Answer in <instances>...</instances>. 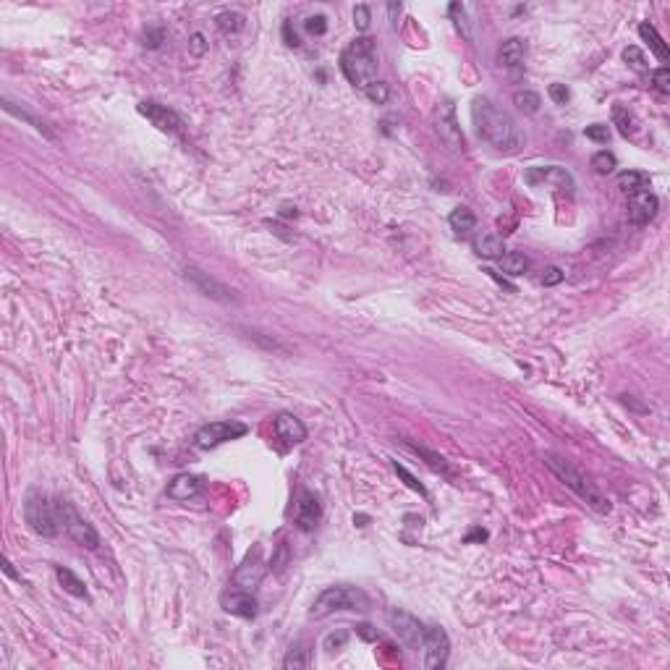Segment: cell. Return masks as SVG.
<instances>
[{"label":"cell","mask_w":670,"mask_h":670,"mask_svg":"<svg viewBox=\"0 0 670 670\" xmlns=\"http://www.w3.org/2000/svg\"><path fill=\"white\" fill-rule=\"evenodd\" d=\"M472 118H474L479 139H485L497 152H516L524 144V134H521L519 123L511 118V113L497 108L490 98H474Z\"/></svg>","instance_id":"6da1fadb"},{"label":"cell","mask_w":670,"mask_h":670,"mask_svg":"<svg viewBox=\"0 0 670 670\" xmlns=\"http://www.w3.org/2000/svg\"><path fill=\"white\" fill-rule=\"evenodd\" d=\"M545 466L555 474L558 482H563V485L571 490L573 495L579 497V500H584L592 511H597V513H610V508H613L610 500H607V497L602 495L592 482H589V476L582 474V469H576L568 458L547 453L545 455Z\"/></svg>","instance_id":"7a4b0ae2"},{"label":"cell","mask_w":670,"mask_h":670,"mask_svg":"<svg viewBox=\"0 0 670 670\" xmlns=\"http://www.w3.org/2000/svg\"><path fill=\"white\" fill-rule=\"evenodd\" d=\"M341 71L361 92L372 81H377V47H375V40L372 37H357L354 42L348 45L346 50L341 53Z\"/></svg>","instance_id":"3957f363"},{"label":"cell","mask_w":670,"mask_h":670,"mask_svg":"<svg viewBox=\"0 0 670 670\" xmlns=\"http://www.w3.org/2000/svg\"><path fill=\"white\" fill-rule=\"evenodd\" d=\"M367 605L369 597L359 586L338 584V586H327L317 595V600L312 602V610H309V618L320 621V618L333 616L338 610H364Z\"/></svg>","instance_id":"277c9868"},{"label":"cell","mask_w":670,"mask_h":670,"mask_svg":"<svg viewBox=\"0 0 670 670\" xmlns=\"http://www.w3.org/2000/svg\"><path fill=\"white\" fill-rule=\"evenodd\" d=\"M55 513H58V521L63 524L65 534H68L76 545H81V547H87V550H98L100 534L68 500H58V503H55Z\"/></svg>","instance_id":"5b68a950"},{"label":"cell","mask_w":670,"mask_h":670,"mask_svg":"<svg viewBox=\"0 0 670 670\" xmlns=\"http://www.w3.org/2000/svg\"><path fill=\"white\" fill-rule=\"evenodd\" d=\"M24 521L29 524V529L40 537H55L58 534V513L55 506L42 492H29L24 500Z\"/></svg>","instance_id":"8992f818"},{"label":"cell","mask_w":670,"mask_h":670,"mask_svg":"<svg viewBox=\"0 0 670 670\" xmlns=\"http://www.w3.org/2000/svg\"><path fill=\"white\" fill-rule=\"evenodd\" d=\"M388 623H390L393 634L398 637V641L403 644V647L422 649L424 631H427V628H424L422 623L416 621V618L411 616L409 610H403V607H390V610H388Z\"/></svg>","instance_id":"52a82bcc"},{"label":"cell","mask_w":670,"mask_h":670,"mask_svg":"<svg viewBox=\"0 0 670 670\" xmlns=\"http://www.w3.org/2000/svg\"><path fill=\"white\" fill-rule=\"evenodd\" d=\"M422 655H424V668L427 670H440L448 665V657H451V639H448L443 626H430L424 631Z\"/></svg>","instance_id":"ba28073f"},{"label":"cell","mask_w":670,"mask_h":670,"mask_svg":"<svg viewBox=\"0 0 670 670\" xmlns=\"http://www.w3.org/2000/svg\"><path fill=\"white\" fill-rule=\"evenodd\" d=\"M241 435H247V424H241V422H210L194 435V443H196V448L210 451V448H217V445L236 440V437H241Z\"/></svg>","instance_id":"9c48e42d"},{"label":"cell","mask_w":670,"mask_h":670,"mask_svg":"<svg viewBox=\"0 0 670 670\" xmlns=\"http://www.w3.org/2000/svg\"><path fill=\"white\" fill-rule=\"evenodd\" d=\"M435 129L440 134V139L453 147V150H461L464 147V134H461V126L455 120V105L451 100H440L437 108H435Z\"/></svg>","instance_id":"30bf717a"},{"label":"cell","mask_w":670,"mask_h":670,"mask_svg":"<svg viewBox=\"0 0 670 670\" xmlns=\"http://www.w3.org/2000/svg\"><path fill=\"white\" fill-rule=\"evenodd\" d=\"M265 573H267V566H265V561H262V547L257 545V547L244 558V563L236 568V573H233V584H236L238 589L251 592L254 586H260L262 584Z\"/></svg>","instance_id":"8fae6325"},{"label":"cell","mask_w":670,"mask_h":670,"mask_svg":"<svg viewBox=\"0 0 670 670\" xmlns=\"http://www.w3.org/2000/svg\"><path fill=\"white\" fill-rule=\"evenodd\" d=\"M628 220L634 223V226H647V223H652L655 220V215H657L660 210V199L649 189H644V192H634V194H628Z\"/></svg>","instance_id":"7c38bea8"},{"label":"cell","mask_w":670,"mask_h":670,"mask_svg":"<svg viewBox=\"0 0 670 670\" xmlns=\"http://www.w3.org/2000/svg\"><path fill=\"white\" fill-rule=\"evenodd\" d=\"M139 113L150 120L152 126H157V129L165 131V134H181V131H184V120L178 118L176 110L165 108V105H157V102H152V100L141 102Z\"/></svg>","instance_id":"4fadbf2b"},{"label":"cell","mask_w":670,"mask_h":670,"mask_svg":"<svg viewBox=\"0 0 670 670\" xmlns=\"http://www.w3.org/2000/svg\"><path fill=\"white\" fill-rule=\"evenodd\" d=\"M186 281H192L199 288V291L205 293V296H210V299H215V302H236V296H233V291L228 288V286H223L220 281H215V278H210L207 272H202L199 267H186Z\"/></svg>","instance_id":"5bb4252c"},{"label":"cell","mask_w":670,"mask_h":670,"mask_svg":"<svg viewBox=\"0 0 670 670\" xmlns=\"http://www.w3.org/2000/svg\"><path fill=\"white\" fill-rule=\"evenodd\" d=\"M320 519H322V506H320V500H317L314 492L304 490L302 495H299V503H296V527H299L302 531H312L314 527L320 524Z\"/></svg>","instance_id":"9a60e30c"},{"label":"cell","mask_w":670,"mask_h":670,"mask_svg":"<svg viewBox=\"0 0 670 670\" xmlns=\"http://www.w3.org/2000/svg\"><path fill=\"white\" fill-rule=\"evenodd\" d=\"M223 610L231 613V616L238 618H257V610H260V602L257 597L247 592V589H236V592H226L223 595Z\"/></svg>","instance_id":"2e32d148"},{"label":"cell","mask_w":670,"mask_h":670,"mask_svg":"<svg viewBox=\"0 0 670 670\" xmlns=\"http://www.w3.org/2000/svg\"><path fill=\"white\" fill-rule=\"evenodd\" d=\"M272 427H275V435H278L286 445H299L306 440V427H304V422L299 416H293L291 411H281V414L275 416Z\"/></svg>","instance_id":"e0dca14e"},{"label":"cell","mask_w":670,"mask_h":670,"mask_svg":"<svg viewBox=\"0 0 670 670\" xmlns=\"http://www.w3.org/2000/svg\"><path fill=\"white\" fill-rule=\"evenodd\" d=\"M205 490V479L196 474H176L173 482L168 485V497L173 500H194L196 495H202Z\"/></svg>","instance_id":"ac0fdd59"},{"label":"cell","mask_w":670,"mask_h":670,"mask_svg":"<svg viewBox=\"0 0 670 670\" xmlns=\"http://www.w3.org/2000/svg\"><path fill=\"white\" fill-rule=\"evenodd\" d=\"M529 184H558L561 189H573V178L566 168L558 165H545V168H529L527 171Z\"/></svg>","instance_id":"d6986e66"},{"label":"cell","mask_w":670,"mask_h":670,"mask_svg":"<svg viewBox=\"0 0 670 670\" xmlns=\"http://www.w3.org/2000/svg\"><path fill=\"white\" fill-rule=\"evenodd\" d=\"M524 61H527V42H524V40L511 37V40H506V42L500 45V50H497V63L503 65V68L519 71L521 65H524Z\"/></svg>","instance_id":"ffe728a7"},{"label":"cell","mask_w":670,"mask_h":670,"mask_svg":"<svg viewBox=\"0 0 670 670\" xmlns=\"http://www.w3.org/2000/svg\"><path fill=\"white\" fill-rule=\"evenodd\" d=\"M474 251L485 260H500L506 254V244L497 233H479L474 238Z\"/></svg>","instance_id":"44dd1931"},{"label":"cell","mask_w":670,"mask_h":670,"mask_svg":"<svg viewBox=\"0 0 670 670\" xmlns=\"http://www.w3.org/2000/svg\"><path fill=\"white\" fill-rule=\"evenodd\" d=\"M639 37H641V40H644V42L649 45V50H652V53L657 55V58H660V61H662V63H665V61H668V58H670L668 45H665V40L660 37L657 29H655V26H652V24H649V22H641V24H639Z\"/></svg>","instance_id":"7402d4cb"},{"label":"cell","mask_w":670,"mask_h":670,"mask_svg":"<svg viewBox=\"0 0 670 670\" xmlns=\"http://www.w3.org/2000/svg\"><path fill=\"white\" fill-rule=\"evenodd\" d=\"M55 579H58V584L63 586V592H68V595L74 597H87V586H84V582L76 576L71 568H63V566H55Z\"/></svg>","instance_id":"603a6c76"},{"label":"cell","mask_w":670,"mask_h":670,"mask_svg":"<svg viewBox=\"0 0 670 670\" xmlns=\"http://www.w3.org/2000/svg\"><path fill=\"white\" fill-rule=\"evenodd\" d=\"M448 13H451V19H453L455 29L461 32V37H466V40L472 42V40H474V22H469V8H466L464 3H451Z\"/></svg>","instance_id":"cb8c5ba5"},{"label":"cell","mask_w":670,"mask_h":670,"mask_svg":"<svg viewBox=\"0 0 670 670\" xmlns=\"http://www.w3.org/2000/svg\"><path fill=\"white\" fill-rule=\"evenodd\" d=\"M500 267H503V272L511 275V278H519V275H524V272L529 270V260H527L524 251H506V254L500 257Z\"/></svg>","instance_id":"d4e9b609"},{"label":"cell","mask_w":670,"mask_h":670,"mask_svg":"<svg viewBox=\"0 0 670 670\" xmlns=\"http://www.w3.org/2000/svg\"><path fill=\"white\" fill-rule=\"evenodd\" d=\"M618 186L626 194L644 192V189H649V176L644 171H623V173H618Z\"/></svg>","instance_id":"484cf974"},{"label":"cell","mask_w":670,"mask_h":670,"mask_svg":"<svg viewBox=\"0 0 670 670\" xmlns=\"http://www.w3.org/2000/svg\"><path fill=\"white\" fill-rule=\"evenodd\" d=\"M513 105H516L521 113L534 116V113H540L542 108V98L534 89H516V92H513Z\"/></svg>","instance_id":"4316f807"},{"label":"cell","mask_w":670,"mask_h":670,"mask_svg":"<svg viewBox=\"0 0 670 670\" xmlns=\"http://www.w3.org/2000/svg\"><path fill=\"white\" fill-rule=\"evenodd\" d=\"M448 223L453 228L455 233H469L476 228V215L469 210V207H455L453 212L448 215Z\"/></svg>","instance_id":"83f0119b"},{"label":"cell","mask_w":670,"mask_h":670,"mask_svg":"<svg viewBox=\"0 0 670 670\" xmlns=\"http://www.w3.org/2000/svg\"><path fill=\"white\" fill-rule=\"evenodd\" d=\"M217 22V29L223 34H238L244 26H247V19L241 16L238 11H226V13H220L215 19Z\"/></svg>","instance_id":"f1b7e54d"},{"label":"cell","mask_w":670,"mask_h":670,"mask_svg":"<svg viewBox=\"0 0 670 670\" xmlns=\"http://www.w3.org/2000/svg\"><path fill=\"white\" fill-rule=\"evenodd\" d=\"M589 165H592V171H595L597 176H607V173H613V171L618 168V160H616V155H613V152L600 150V152H595V155H592Z\"/></svg>","instance_id":"f546056e"},{"label":"cell","mask_w":670,"mask_h":670,"mask_svg":"<svg viewBox=\"0 0 670 670\" xmlns=\"http://www.w3.org/2000/svg\"><path fill=\"white\" fill-rule=\"evenodd\" d=\"M309 665H312V655H309V649H304V647H291L288 649V655L283 657V668L286 670L309 668Z\"/></svg>","instance_id":"4dcf8cb0"},{"label":"cell","mask_w":670,"mask_h":670,"mask_svg":"<svg viewBox=\"0 0 670 670\" xmlns=\"http://www.w3.org/2000/svg\"><path fill=\"white\" fill-rule=\"evenodd\" d=\"M613 123H616L618 131H621L623 137H631V134H634V116H631L621 102L613 105Z\"/></svg>","instance_id":"1f68e13d"},{"label":"cell","mask_w":670,"mask_h":670,"mask_svg":"<svg viewBox=\"0 0 670 670\" xmlns=\"http://www.w3.org/2000/svg\"><path fill=\"white\" fill-rule=\"evenodd\" d=\"M623 61H626L634 71H639V74H644V71H649V63H647V55L639 50L637 45H628L626 50H623Z\"/></svg>","instance_id":"d6a6232c"},{"label":"cell","mask_w":670,"mask_h":670,"mask_svg":"<svg viewBox=\"0 0 670 670\" xmlns=\"http://www.w3.org/2000/svg\"><path fill=\"white\" fill-rule=\"evenodd\" d=\"M364 95H367L369 102H375V105H385V102L390 100L388 81H372V84L364 89Z\"/></svg>","instance_id":"836d02e7"},{"label":"cell","mask_w":670,"mask_h":670,"mask_svg":"<svg viewBox=\"0 0 670 670\" xmlns=\"http://www.w3.org/2000/svg\"><path fill=\"white\" fill-rule=\"evenodd\" d=\"M652 84H655V89L657 92H662V95H668L670 92V71H668V65H660V68H655L652 71Z\"/></svg>","instance_id":"e575fe53"},{"label":"cell","mask_w":670,"mask_h":670,"mask_svg":"<svg viewBox=\"0 0 670 670\" xmlns=\"http://www.w3.org/2000/svg\"><path fill=\"white\" fill-rule=\"evenodd\" d=\"M346 641H348V631L346 628H338V631H330V634L322 639V647L327 649V652H333V649L343 647Z\"/></svg>","instance_id":"d590c367"},{"label":"cell","mask_w":670,"mask_h":670,"mask_svg":"<svg viewBox=\"0 0 670 670\" xmlns=\"http://www.w3.org/2000/svg\"><path fill=\"white\" fill-rule=\"evenodd\" d=\"M584 137L597 141V144H605V141L610 139V129H607L605 123H592V126L584 129Z\"/></svg>","instance_id":"8d00e7d4"},{"label":"cell","mask_w":670,"mask_h":670,"mask_svg":"<svg viewBox=\"0 0 670 670\" xmlns=\"http://www.w3.org/2000/svg\"><path fill=\"white\" fill-rule=\"evenodd\" d=\"M3 108L8 110V113H11V116H19V118L29 120V123H32V126H34V129H37V131H42V134H47V129H45V126H42V120L32 118V116H29V113H24L22 108H16V105H13L11 100H3Z\"/></svg>","instance_id":"74e56055"},{"label":"cell","mask_w":670,"mask_h":670,"mask_svg":"<svg viewBox=\"0 0 670 670\" xmlns=\"http://www.w3.org/2000/svg\"><path fill=\"white\" fill-rule=\"evenodd\" d=\"M304 29L309 34H317V37H320V34L327 32V19L320 16V13H317V16H306V19H304Z\"/></svg>","instance_id":"f35d334b"},{"label":"cell","mask_w":670,"mask_h":670,"mask_svg":"<svg viewBox=\"0 0 670 670\" xmlns=\"http://www.w3.org/2000/svg\"><path fill=\"white\" fill-rule=\"evenodd\" d=\"M189 53L194 55V58H202V55L207 53V37L202 32H194L189 37Z\"/></svg>","instance_id":"ab89813d"},{"label":"cell","mask_w":670,"mask_h":670,"mask_svg":"<svg viewBox=\"0 0 670 670\" xmlns=\"http://www.w3.org/2000/svg\"><path fill=\"white\" fill-rule=\"evenodd\" d=\"M369 22H372V13H369L367 6H357V8H354V26H357L359 32H367Z\"/></svg>","instance_id":"60d3db41"},{"label":"cell","mask_w":670,"mask_h":670,"mask_svg":"<svg viewBox=\"0 0 670 670\" xmlns=\"http://www.w3.org/2000/svg\"><path fill=\"white\" fill-rule=\"evenodd\" d=\"M547 95H550V100L555 105H566L568 98H571V92H568L566 84H550V87H547Z\"/></svg>","instance_id":"b9f144b4"},{"label":"cell","mask_w":670,"mask_h":670,"mask_svg":"<svg viewBox=\"0 0 670 670\" xmlns=\"http://www.w3.org/2000/svg\"><path fill=\"white\" fill-rule=\"evenodd\" d=\"M396 472H398V474L403 476V479H406V485H409L411 490H416V492H419V495H427V490H424V487L419 485V482H416V476H414V474H409V472H406V466H400L398 461H396Z\"/></svg>","instance_id":"7bdbcfd3"},{"label":"cell","mask_w":670,"mask_h":670,"mask_svg":"<svg viewBox=\"0 0 670 670\" xmlns=\"http://www.w3.org/2000/svg\"><path fill=\"white\" fill-rule=\"evenodd\" d=\"M288 566V545L283 542L281 547H278V555L272 558V571H283Z\"/></svg>","instance_id":"ee69618b"},{"label":"cell","mask_w":670,"mask_h":670,"mask_svg":"<svg viewBox=\"0 0 670 670\" xmlns=\"http://www.w3.org/2000/svg\"><path fill=\"white\" fill-rule=\"evenodd\" d=\"M561 281H563L561 267H547V270H545V275H542V283H545V286H558Z\"/></svg>","instance_id":"f6af8a7d"},{"label":"cell","mask_w":670,"mask_h":670,"mask_svg":"<svg viewBox=\"0 0 670 670\" xmlns=\"http://www.w3.org/2000/svg\"><path fill=\"white\" fill-rule=\"evenodd\" d=\"M283 34H286V45L299 47V37H296V34H291V24H286V26H283Z\"/></svg>","instance_id":"bcb514c9"},{"label":"cell","mask_w":670,"mask_h":670,"mask_svg":"<svg viewBox=\"0 0 670 670\" xmlns=\"http://www.w3.org/2000/svg\"><path fill=\"white\" fill-rule=\"evenodd\" d=\"M147 42L144 45H150V47H160V40H162V32H150L147 37H144Z\"/></svg>","instance_id":"7dc6e473"},{"label":"cell","mask_w":670,"mask_h":670,"mask_svg":"<svg viewBox=\"0 0 670 670\" xmlns=\"http://www.w3.org/2000/svg\"><path fill=\"white\" fill-rule=\"evenodd\" d=\"M369 628H372V626H359V634H361V637H364V639H380L377 634H372Z\"/></svg>","instance_id":"c3c4849f"}]
</instances>
